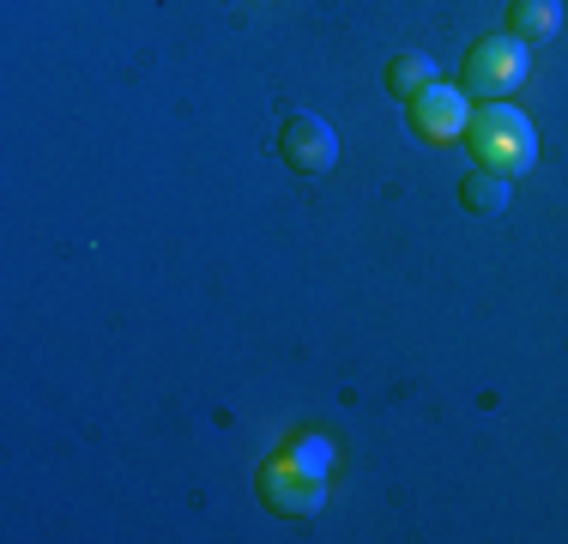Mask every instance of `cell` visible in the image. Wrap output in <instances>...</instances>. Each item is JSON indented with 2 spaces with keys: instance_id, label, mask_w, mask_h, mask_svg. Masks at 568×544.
<instances>
[{
  "instance_id": "1",
  "label": "cell",
  "mask_w": 568,
  "mask_h": 544,
  "mask_svg": "<svg viewBox=\"0 0 568 544\" xmlns=\"http://www.w3.org/2000/svg\"><path fill=\"white\" fill-rule=\"evenodd\" d=\"M471 152L484 158V170H503V175H520L538 163V133L520 109L508 103H490L478 121H471Z\"/></svg>"
},
{
  "instance_id": "2",
  "label": "cell",
  "mask_w": 568,
  "mask_h": 544,
  "mask_svg": "<svg viewBox=\"0 0 568 544\" xmlns=\"http://www.w3.org/2000/svg\"><path fill=\"white\" fill-rule=\"evenodd\" d=\"M526 67H532V61H526V49L514 43V37H496V43L471 49L466 79H471V91H484V98H508V91H520Z\"/></svg>"
},
{
  "instance_id": "3",
  "label": "cell",
  "mask_w": 568,
  "mask_h": 544,
  "mask_svg": "<svg viewBox=\"0 0 568 544\" xmlns=\"http://www.w3.org/2000/svg\"><path fill=\"white\" fill-rule=\"evenodd\" d=\"M278 152L291 158V170L303 175H327L333 163H339V140H333V128L321 115H291L278 133Z\"/></svg>"
},
{
  "instance_id": "4",
  "label": "cell",
  "mask_w": 568,
  "mask_h": 544,
  "mask_svg": "<svg viewBox=\"0 0 568 544\" xmlns=\"http://www.w3.org/2000/svg\"><path fill=\"white\" fill-rule=\"evenodd\" d=\"M412 128L424 133L429 145H454L459 133H466V98L448 85H429L412 98Z\"/></svg>"
},
{
  "instance_id": "5",
  "label": "cell",
  "mask_w": 568,
  "mask_h": 544,
  "mask_svg": "<svg viewBox=\"0 0 568 544\" xmlns=\"http://www.w3.org/2000/svg\"><path fill=\"white\" fill-rule=\"evenodd\" d=\"M266 502H273V508H291V514H315L321 502H327V478L296 466V460H284V466L266 472Z\"/></svg>"
},
{
  "instance_id": "6",
  "label": "cell",
  "mask_w": 568,
  "mask_h": 544,
  "mask_svg": "<svg viewBox=\"0 0 568 544\" xmlns=\"http://www.w3.org/2000/svg\"><path fill=\"white\" fill-rule=\"evenodd\" d=\"M387 85H394V98L412 103L417 91H429V85H436V61H429V54H399V61L387 67Z\"/></svg>"
},
{
  "instance_id": "7",
  "label": "cell",
  "mask_w": 568,
  "mask_h": 544,
  "mask_svg": "<svg viewBox=\"0 0 568 544\" xmlns=\"http://www.w3.org/2000/svg\"><path fill=\"white\" fill-rule=\"evenodd\" d=\"M557 19H562L557 0H514V7H508L514 37H550V31H557Z\"/></svg>"
},
{
  "instance_id": "8",
  "label": "cell",
  "mask_w": 568,
  "mask_h": 544,
  "mask_svg": "<svg viewBox=\"0 0 568 544\" xmlns=\"http://www.w3.org/2000/svg\"><path fill=\"white\" fill-rule=\"evenodd\" d=\"M459 200H466V212H503V200H508V182H503V170L466 175V182H459Z\"/></svg>"
}]
</instances>
